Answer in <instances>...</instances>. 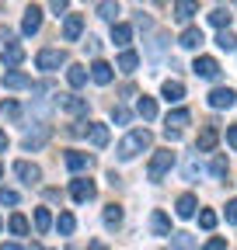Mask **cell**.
Listing matches in <instances>:
<instances>
[{"label": "cell", "instance_id": "cell-1", "mask_svg": "<svg viewBox=\"0 0 237 250\" xmlns=\"http://www.w3.org/2000/svg\"><path fill=\"white\" fill-rule=\"evenodd\" d=\"M150 143H154V136L146 132V129H133L122 143H118V160H133L136 153H143V149H150Z\"/></svg>", "mask_w": 237, "mask_h": 250}, {"label": "cell", "instance_id": "cell-2", "mask_svg": "<svg viewBox=\"0 0 237 250\" xmlns=\"http://www.w3.org/2000/svg\"><path fill=\"white\" fill-rule=\"evenodd\" d=\"M63 62H67V52H63V49H42V52L35 56V66H39V70H46V73L59 70Z\"/></svg>", "mask_w": 237, "mask_h": 250}, {"label": "cell", "instance_id": "cell-3", "mask_svg": "<svg viewBox=\"0 0 237 250\" xmlns=\"http://www.w3.org/2000/svg\"><path fill=\"white\" fill-rule=\"evenodd\" d=\"M171 167H174V153L171 149H157L154 160H150V181H161Z\"/></svg>", "mask_w": 237, "mask_h": 250}, {"label": "cell", "instance_id": "cell-4", "mask_svg": "<svg viewBox=\"0 0 237 250\" xmlns=\"http://www.w3.org/2000/svg\"><path fill=\"white\" fill-rule=\"evenodd\" d=\"M192 73L202 77V80H216V77H220V62H216L213 56H199V59L192 62Z\"/></svg>", "mask_w": 237, "mask_h": 250}, {"label": "cell", "instance_id": "cell-5", "mask_svg": "<svg viewBox=\"0 0 237 250\" xmlns=\"http://www.w3.org/2000/svg\"><path fill=\"white\" fill-rule=\"evenodd\" d=\"M234 104H237L234 87H213L210 90V108H234Z\"/></svg>", "mask_w": 237, "mask_h": 250}, {"label": "cell", "instance_id": "cell-6", "mask_svg": "<svg viewBox=\"0 0 237 250\" xmlns=\"http://www.w3.org/2000/svg\"><path fill=\"white\" fill-rule=\"evenodd\" d=\"M59 108L67 115H87V98H77V94H59Z\"/></svg>", "mask_w": 237, "mask_h": 250}, {"label": "cell", "instance_id": "cell-7", "mask_svg": "<svg viewBox=\"0 0 237 250\" xmlns=\"http://www.w3.org/2000/svg\"><path fill=\"white\" fill-rule=\"evenodd\" d=\"M70 195H73V202H91V198H95V181L77 177V181L70 184Z\"/></svg>", "mask_w": 237, "mask_h": 250}, {"label": "cell", "instance_id": "cell-8", "mask_svg": "<svg viewBox=\"0 0 237 250\" xmlns=\"http://www.w3.org/2000/svg\"><path fill=\"white\" fill-rule=\"evenodd\" d=\"M84 31V14H67V24H63V39L67 42H77Z\"/></svg>", "mask_w": 237, "mask_h": 250}, {"label": "cell", "instance_id": "cell-9", "mask_svg": "<svg viewBox=\"0 0 237 250\" xmlns=\"http://www.w3.org/2000/svg\"><path fill=\"white\" fill-rule=\"evenodd\" d=\"M39 24H42V7H28L24 11V21H21V31H24V35H35V31H39Z\"/></svg>", "mask_w": 237, "mask_h": 250}, {"label": "cell", "instance_id": "cell-10", "mask_svg": "<svg viewBox=\"0 0 237 250\" xmlns=\"http://www.w3.org/2000/svg\"><path fill=\"white\" fill-rule=\"evenodd\" d=\"M216 139H220L216 125H206V129L199 132V139H195V149H199V153H210V149L216 146Z\"/></svg>", "mask_w": 237, "mask_h": 250}, {"label": "cell", "instance_id": "cell-11", "mask_svg": "<svg viewBox=\"0 0 237 250\" xmlns=\"http://www.w3.org/2000/svg\"><path fill=\"white\" fill-rule=\"evenodd\" d=\"M46 139H49V125H39L35 132H24L21 146H24V149H39V146H46Z\"/></svg>", "mask_w": 237, "mask_h": 250}, {"label": "cell", "instance_id": "cell-12", "mask_svg": "<svg viewBox=\"0 0 237 250\" xmlns=\"http://www.w3.org/2000/svg\"><path fill=\"white\" fill-rule=\"evenodd\" d=\"M14 174H18L24 184H35V181L42 177V170H39L35 164H28V160H18V164H14Z\"/></svg>", "mask_w": 237, "mask_h": 250}, {"label": "cell", "instance_id": "cell-13", "mask_svg": "<svg viewBox=\"0 0 237 250\" xmlns=\"http://www.w3.org/2000/svg\"><path fill=\"white\" fill-rule=\"evenodd\" d=\"M161 94H164V101H167V104H178V101L185 98V87H182V80H164Z\"/></svg>", "mask_w": 237, "mask_h": 250}, {"label": "cell", "instance_id": "cell-14", "mask_svg": "<svg viewBox=\"0 0 237 250\" xmlns=\"http://www.w3.org/2000/svg\"><path fill=\"white\" fill-rule=\"evenodd\" d=\"M4 87H7V90L32 87V77H28V73H21V70H7V73H4Z\"/></svg>", "mask_w": 237, "mask_h": 250}, {"label": "cell", "instance_id": "cell-15", "mask_svg": "<svg viewBox=\"0 0 237 250\" xmlns=\"http://www.w3.org/2000/svg\"><path fill=\"white\" fill-rule=\"evenodd\" d=\"M21 59H24V49H21L18 42H7V45H4V70H14Z\"/></svg>", "mask_w": 237, "mask_h": 250}, {"label": "cell", "instance_id": "cell-16", "mask_svg": "<svg viewBox=\"0 0 237 250\" xmlns=\"http://www.w3.org/2000/svg\"><path fill=\"white\" fill-rule=\"evenodd\" d=\"M67 167H70L73 174H80V170H87V167H91V156H87V153H80V149H70V153H67Z\"/></svg>", "mask_w": 237, "mask_h": 250}, {"label": "cell", "instance_id": "cell-17", "mask_svg": "<svg viewBox=\"0 0 237 250\" xmlns=\"http://www.w3.org/2000/svg\"><path fill=\"white\" fill-rule=\"evenodd\" d=\"M189 118H192V115H189L185 108H174V111L167 115V125H164V129H171V132H182L185 125H189Z\"/></svg>", "mask_w": 237, "mask_h": 250}, {"label": "cell", "instance_id": "cell-18", "mask_svg": "<svg viewBox=\"0 0 237 250\" xmlns=\"http://www.w3.org/2000/svg\"><path fill=\"white\" fill-rule=\"evenodd\" d=\"M87 136H91V143L101 149V146H108V129L101 122H87Z\"/></svg>", "mask_w": 237, "mask_h": 250}, {"label": "cell", "instance_id": "cell-19", "mask_svg": "<svg viewBox=\"0 0 237 250\" xmlns=\"http://www.w3.org/2000/svg\"><path fill=\"white\" fill-rule=\"evenodd\" d=\"M150 229H154L157 236H171V219H167V215H164L161 208H157V212L150 215Z\"/></svg>", "mask_w": 237, "mask_h": 250}, {"label": "cell", "instance_id": "cell-20", "mask_svg": "<svg viewBox=\"0 0 237 250\" xmlns=\"http://www.w3.org/2000/svg\"><path fill=\"white\" fill-rule=\"evenodd\" d=\"M195 205H199V202H195V195H182V198L174 202V212L182 215V219H192V215H195Z\"/></svg>", "mask_w": 237, "mask_h": 250}, {"label": "cell", "instance_id": "cell-21", "mask_svg": "<svg viewBox=\"0 0 237 250\" xmlns=\"http://www.w3.org/2000/svg\"><path fill=\"white\" fill-rule=\"evenodd\" d=\"M112 42H115L118 49H126V45L133 42V28H129V24H115V28H112Z\"/></svg>", "mask_w": 237, "mask_h": 250}, {"label": "cell", "instance_id": "cell-22", "mask_svg": "<svg viewBox=\"0 0 237 250\" xmlns=\"http://www.w3.org/2000/svg\"><path fill=\"white\" fill-rule=\"evenodd\" d=\"M91 80H95V83H101V87H105V83H112V66L98 59L95 66H91Z\"/></svg>", "mask_w": 237, "mask_h": 250}, {"label": "cell", "instance_id": "cell-23", "mask_svg": "<svg viewBox=\"0 0 237 250\" xmlns=\"http://www.w3.org/2000/svg\"><path fill=\"white\" fill-rule=\"evenodd\" d=\"M136 111H140V118H146V122H150V118H157V101L143 94V98L136 101Z\"/></svg>", "mask_w": 237, "mask_h": 250}, {"label": "cell", "instance_id": "cell-24", "mask_svg": "<svg viewBox=\"0 0 237 250\" xmlns=\"http://www.w3.org/2000/svg\"><path fill=\"white\" fill-rule=\"evenodd\" d=\"M136 66H140V56L133 49H126L122 56H118V70H122V73H136Z\"/></svg>", "mask_w": 237, "mask_h": 250}, {"label": "cell", "instance_id": "cell-25", "mask_svg": "<svg viewBox=\"0 0 237 250\" xmlns=\"http://www.w3.org/2000/svg\"><path fill=\"white\" fill-rule=\"evenodd\" d=\"M202 42H206V39H202L199 28H185V31H182V45H185V49H199Z\"/></svg>", "mask_w": 237, "mask_h": 250}, {"label": "cell", "instance_id": "cell-26", "mask_svg": "<svg viewBox=\"0 0 237 250\" xmlns=\"http://www.w3.org/2000/svg\"><path fill=\"white\" fill-rule=\"evenodd\" d=\"M195 11H199V7L192 4V0H178V4H174V18H178V21H189Z\"/></svg>", "mask_w": 237, "mask_h": 250}, {"label": "cell", "instance_id": "cell-27", "mask_svg": "<svg viewBox=\"0 0 237 250\" xmlns=\"http://www.w3.org/2000/svg\"><path fill=\"white\" fill-rule=\"evenodd\" d=\"M210 24L220 28V31H227V24H230V11H227V7H216V11L210 14Z\"/></svg>", "mask_w": 237, "mask_h": 250}, {"label": "cell", "instance_id": "cell-28", "mask_svg": "<svg viewBox=\"0 0 237 250\" xmlns=\"http://www.w3.org/2000/svg\"><path fill=\"white\" fill-rule=\"evenodd\" d=\"M56 229H59V233H63V236H70V233L77 229V219H73L70 212H63V215H59V219H56Z\"/></svg>", "mask_w": 237, "mask_h": 250}, {"label": "cell", "instance_id": "cell-29", "mask_svg": "<svg viewBox=\"0 0 237 250\" xmlns=\"http://www.w3.org/2000/svg\"><path fill=\"white\" fill-rule=\"evenodd\" d=\"M67 80H70V87H84L87 83V70L84 66H70L67 70Z\"/></svg>", "mask_w": 237, "mask_h": 250}, {"label": "cell", "instance_id": "cell-30", "mask_svg": "<svg viewBox=\"0 0 237 250\" xmlns=\"http://www.w3.org/2000/svg\"><path fill=\"white\" fill-rule=\"evenodd\" d=\"M118 223H122V208H118V205H108V208H105V226L115 229Z\"/></svg>", "mask_w": 237, "mask_h": 250}, {"label": "cell", "instance_id": "cell-31", "mask_svg": "<svg viewBox=\"0 0 237 250\" xmlns=\"http://www.w3.org/2000/svg\"><path fill=\"white\" fill-rule=\"evenodd\" d=\"M52 226V215H49V208H35V229L39 233H46Z\"/></svg>", "mask_w": 237, "mask_h": 250}, {"label": "cell", "instance_id": "cell-32", "mask_svg": "<svg viewBox=\"0 0 237 250\" xmlns=\"http://www.w3.org/2000/svg\"><path fill=\"white\" fill-rule=\"evenodd\" d=\"M216 45L227 49V52H234V49H237V35H234V31H220V35H216Z\"/></svg>", "mask_w": 237, "mask_h": 250}, {"label": "cell", "instance_id": "cell-33", "mask_svg": "<svg viewBox=\"0 0 237 250\" xmlns=\"http://www.w3.org/2000/svg\"><path fill=\"white\" fill-rule=\"evenodd\" d=\"M7 226H11L14 236H24V233H28V219H24V215H11V223H7Z\"/></svg>", "mask_w": 237, "mask_h": 250}, {"label": "cell", "instance_id": "cell-34", "mask_svg": "<svg viewBox=\"0 0 237 250\" xmlns=\"http://www.w3.org/2000/svg\"><path fill=\"white\" fill-rule=\"evenodd\" d=\"M174 250H192V233H171Z\"/></svg>", "mask_w": 237, "mask_h": 250}, {"label": "cell", "instance_id": "cell-35", "mask_svg": "<svg viewBox=\"0 0 237 250\" xmlns=\"http://www.w3.org/2000/svg\"><path fill=\"white\" fill-rule=\"evenodd\" d=\"M199 226H202V229H213V226H216V212H213V208H202V212H199Z\"/></svg>", "mask_w": 237, "mask_h": 250}, {"label": "cell", "instance_id": "cell-36", "mask_svg": "<svg viewBox=\"0 0 237 250\" xmlns=\"http://www.w3.org/2000/svg\"><path fill=\"white\" fill-rule=\"evenodd\" d=\"M210 170H213V177H216V181H220V177H227V160H223V156H213V167H210Z\"/></svg>", "mask_w": 237, "mask_h": 250}, {"label": "cell", "instance_id": "cell-37", "mask_svg": "<svg viewBox=\"0 0 237 250\" xmlns=\"http://www.w3.org/2000/svg\"><path fill=\"white\" fill-rule=\"evenodd\" d=\"M0 115H7V118H18V115H21V108H18L14 101H0Z\"/></svg>", "mask_w": 237, "mask_h": 250}, {"label": "cell", "instance_id": "cell-38", "mask_svg": "<svg viewBox=\"0 0 237 250\" xmlns=\"http://www.w3.org/2000/svg\"><path fill=\"white\" fill-rule=\"evenodd\" d=\"M0 205H18V191H11V188H0Z\"/></svg>", "mask_w": 237, "mask_h": 250}, {"label": "cell", "instance_id": "cell-39", "mask_svg": "<svg viewBox=\"0 0 237 250\" xmlns=\"http://www.w3.org/2000/svg\"><path fill=\"white\" fill-rule=\"evenodd\" d=\"M98 14H101V18H108V21H115V14H118V4H98Z\"/></svg>", "mask_w": 237, "mask_h": 250}, {"label": "cell", "instance_id": "cell-40", "mask_svg": "<svg viewBox=\"0 0 237 250\" xmlns=\"http://www.w3.org/2000/svg\"><path fill=\"white\" fill-rule=\"evenodd\" d=\"M112 118H115L118 125H126V122H129V111H126L122 104H115V108H112Z\"/></svg>", "mask_w": 237, "mask_h": 250}, {"label": "cell", "instance_id": "cell-41", "mask_svg": "<svg viewBox=\"0 0 237 250\" xmlns=\"http://www.w3.org/2000/svg\"><path fill=\"white\" fill-rule=\"evenodd\" d=\"M202 250H227V240H223V236H213V240L206 243Z\"/></svg>", "mask_w": 237, "mask_h": 250}, {"label": "cell", "instance_id": "cell-42", "mask_svg": "<svg viewBox=\"0 0 237 250\" xmlns=\"http://www.w3.org/2000/svg\"><path fill=\"white\" fill-rule=\"evenodd\" d=\"M227 223H237V198L227 202Z\"/></svg>", "mask_w": 237, "mask_h": 250}, {"label": "cell", "instance_id": "cell-43", "mask_svg": "<svg viewBox=\"0 0 237 250\" xmlns=\"http://www.w3.org/2000/svg\"><path fill=\"white\" fill-rule=\"evenodd\" d=\"M227 143L237 149V125H230V129H227Z\"/></svg>", "mask_w": 237, "mask_h": 250}, {"label": "cell", "instance_id": "cell-44", "mask_svg": "<svg viewBox=\"0 0 237 250\" xmlns=\"http://www.w3.org/2000/svg\"><path fill=\"white\" fill-rule=\"evenodd\" d=\"M63 11H67V0H56V4H52V14L59 18V14H63Z\"/></svg>", "mask_w": 237, "mask_h": 250}, {"label": "cell", "instance_id": "cell-45", "mask_svg": "<svg viewBox=\"0 0 237 250\" xmlns=\"http://www.w3.org/2000/svg\"><path fill=\"white\" fill-rule=\"evenodd\" d=\"M7 143H11V139H7V132H4V129H0V153H4V149H7Z\"/></svg>", "mask_w": 237, "mask_h": 250}, {"label": "cell", "instance_id": "cell-46", "mask_svg": "<svg viewBox=\"0 0 237 250\" xmlns=\"http://www.w3.org/2000/svg\"><path fill=\"white\" fill-rule=\"evenodd\" d=\"M0 250H21L18 243H4V247H0Z\"/></svg>", "mask_w": 237, "mask_h": 250}, {"label": "cell", "instance_id": "cell-47", "mask_svg": "<svg viewBox=\"0 0 237 250\" xmlns=\"http://www.w3.org/2000/svg\"><path fill=\"white\" fill-rule=\"evenodd\" d=\"M91 250H105V247H101V243H91Z\"/></svg>", "mask_w": 237, "mask_h": 250}, {"label": "cell", "instance_id": "cell-48", "mask_svg": "<svg viewBox=\"0 0 237 250\" xmlns=\"http://www.w3.org/2000/svg\"><path fill=\"white\" fill-rule=\"evenodd\" d=\"M32 250H46V247H39V243H32Z\"/></svg>", "mask_w": 237, "mask_h": 250}, {"label": "cell", "instance_id": "cell-49", "mask_svg": "<svg viewBox=\"0 0 237 250\" xmlns=\"http://www.w3.org/2000/svg\"><path fill=\"white\" fill-rule=\"evenodd\" d=\"M0 177H4V167H0Z\"/></svg>", "mask_w": 237, "mask_h": 250}]
</instances>
